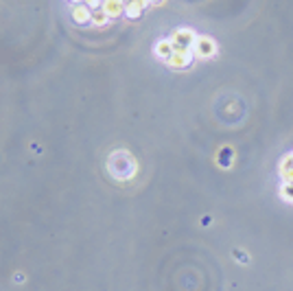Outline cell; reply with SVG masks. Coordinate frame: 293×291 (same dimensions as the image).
<instances>
[{
  "mask_svg": "<svg viewBox=\"0 0 293 291\" xmlns=\"http://www.w3.org/2000/svg\"><path fill=\"white\" fill-rule=\"evenodd\" d=\"M92 9L88 7L85 2H81V4H74V9H72V18H74V22H79V24H85V22H92Z\"/></svg>",
  "mask_w": 293,
  "mask_h": 291,
  "instance_id": "cell-2",
  "label": "cell"
},
{
  "mask_svg": "<svg viewBox=\"0 0 293 291\" xmlns=\"http://www.w3.org/2000/svg\"><path fill=\"white\" fill-rule=\"evenodd\" d=\"M107 20H110V18L105 15V11H103V9H101V11H94V15H92V22H94L96 26H103Z\"/></svg>",
  "mask_w": 293,
  "mask_h": 291,
  "instance_id": "cell-4",
  "label": "cell"
},
{
  "mask_svg": "<svg viewBox=\"0 0 293 291\" xmlns=\"http://www.w3.org/2000/svg\"><path fill=\"white\" fill-rule=\"evenodd\" d=\"M147 4H149V0H127V4H125V13H127L129 18H138Z\"/></svg>",
  "mask_w": 293,
  "mask_h": 291,
  "instance_id": "cell-3",
  "label": "cell"
},
{
  "mask_svg": "<svg viewBox=\"0 0 293 291\" xmlns=\"http://www.w3.org/2000/svg\"><path fill=\"white\" fill-rule=\"evenodd\" d=\"M125 0H103L101 9L105 11L107 18H118L120 13H125Z\"/></svg>",
  "mask_w": 293,
  "mask_h": 291,
  "instance_id": "cell-1",
  "label": "cell"
}]
</instances>
